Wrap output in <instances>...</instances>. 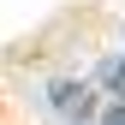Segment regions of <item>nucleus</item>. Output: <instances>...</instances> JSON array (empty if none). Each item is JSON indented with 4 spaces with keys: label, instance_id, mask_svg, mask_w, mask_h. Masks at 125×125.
<instances>
[{
    "label": "nucleus",
    "instance_id": "1",
    "mask_svg": "<svg viewBox=\"0 0 125 125\" xmlns=\"http://www.w3.org/2000/svg\"><path fill=\"white\" fill-rule=\"evenodd\" d=\"M48 107H54L66 125H77V119L89 113V83H83V77H54V89H48Z\"/></svg>",
    "mask_w": 125,
    "mask_h": 125
},
{
    "label": "nucleus",
    "instance_id": "3",
    "mask_svg": "<svg viewBox=\"0 0 125 125\" xmlns=\"http://www.w3.org/2000/svg\"><path fill=\"white\" fill-rule=\"evenodd\" d=\"M101 125H125V101H113V107H107V113H101Z\"/></svg>",
    "mask_w": 125,
    "mask_h": 125
},
{
    "label": "nucleus",
    "instance_id": "2",
    "mask_svg": "<svg viewBox=\"0 0 125 125\" xmlns=\"http://www.w3.org/2000/svg\"><path fill=\"white\" fill-rule=\"evenodd\" d=\"M95 83L107 89V95L125 101V54H107V60H101V66H95Z\"/></svg>",
    "mask_w": 125,
    "mask_h": 125
},
{
    "label": "nucleus",
    "instance_id": "4",
    "mask_svg": "<svg viewBox=\"0 0 125 125\" xmlns=\"http://www.w3.org/2000/svg\"><path fill=\"white\" fill-rule=\"evenodd\" d=\"M77 125H89V119H77Z\"/></svg>",
    "mask_w": 125,
    "mask_h": 125
}]
</instances>
